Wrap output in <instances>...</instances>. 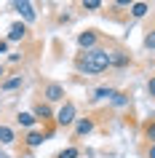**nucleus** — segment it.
<instances>
[{
  "mask_svg": "<svg viewBox=\"0 0 155 158\" xmlns=\"http://www.w3.org/2000/svg\"><path fill=\"white\" fill-rule=\"evenodd\" d=\"M75 70L83 75H99L110 70V48L99 46V48H91V51H80L75 56Z\"/></svg>",
  "mask_w": 155,
  "mask_h": 158,
  "instance_id": "obj_1",
  "label": "nucleus"
},
{
  "mask_svg": "<svg viewBox=\"0 0 155 158\" xmlns=\"http://www.w3.org/2000/svg\"><path fill=\"white\" fill-rule=\"evenodd\" d=\"M75 121H78V107H75V102L64 99V102H62V107L54 113V123L62 126V129H67V126H72Z\"/></svg>",
  "mask_w": 155,
  "mask_h": 158,
  "instance_id": "obj_2",
  "label": "nucleus"
},
{
  "mask_svg": "<svg viewBox=\"0 0 155 158\" xmlns=\"http://www.w3.org/2000/svg\"><path fill=\"white\" fill-rule=\"evenodd\" d=\"M54 126H56V123H54ZM54 126L48 123L46 129H30V131L24 134V139H22V142H24V148H27V150H35V148H40L43 142H46V139L51 137V134H54Z\"/></svg>",
  "mask_w": 155,
  "mask_h": 158,
  "instance_id": "obj_3",
  "label": "nucleus"
},
{
  "mask_svg": "<svg viewBox=\"0 0 155 158\" xmlns=\"http://www.w3.org/2000/svg\"><path fill=\"white\" fill-rule=\"evenodd\" d=\"M40 94H43V102H46V105H54V102H64V99H67L64 86L56 83V81H48V83H43Z\"/></svg>",
  "mask_w": 155,
  "mask_h": 158,
  "instance_id": "obj_4",
  "label": "nucleus"
},
{
  "mask_svg": "<svg viewBox=\"0 0 155 158\" xmlns=\"http://www.w3.org/2000/svg\"><path fill=\"white\" fill-rule=\"evenodd\" d=\"M94 126H96V121L91 115H83V118H78L72 123V139H83V137H88L91 131H94Z\"/></svg>",
  "mask_w": 155,
  "mask_h": 158,
  "instance_id": "obj_5",
  "label": "nucleus"
},
{
  "mask_svg": "<svg viewBox=\"0 0 155 158\" xmlns=\"http://www.w3.org/2000/svg\"><path fill=\"white\" fill-rule=\"evenodd\" d=\"M78 46H80V51L99 48V32H96V30H86V32H80V35H78Z\"/></svg>",
  "mask_w": 155,
  "mask_h": 158,
  "instance_id": "obj_6",
  "label": "nucleus"
},
{
  "mask_svg": "<svg viewBox=\"0 0 155 158\" xmlns=\"http://www.w3.org/2000/svg\"><path fill=\"white\" fill-rule=\"evenodd\" d=\"M131 54L126 48H110V67H128Z\"/></svg>",
  "mask_w": 155,
  "mask_h": 158,
  "instance_id": "obj_7",
  "label": "nucleus"
},
{
  "mask_svg": "<svg viewBox=\"0 0 155 158\" xmlns=\"http://www.w3.org/2000/svg\"><path fill=\"white\" fill-rule=\"evenodd\" d=\"M32 115L38 118V121H43V123H51L54 121V110H51V105H46V102H35L32 105Z\"/></svg>",
  "mask_w": 155,
  "mask_h": 158,
  "instance_id": "obj_8",
  "label": "nucleus"
},
{
  "mask_svg": "<svg viewBox=\"0 0 155 158\" xmlns=\"http://www.w3.org/2000/svg\"><path fill=\"white\" fill-rule=\"evenodd\" d=\"M27 24L24 22H14V24L8 27V43H19V40H27Z\"/></svg>",
  "mask_w": 155,
  "mask_h": 158,
  "instance_id": "obj_9",
  "label": "nucleus"
},
{
  "mask_svg": "<svg viewBox=\"0 0 155 158\" xmlns=\"http://www.w3.org/2000/svg\"><path fill=\"white\" fill-rule=\"evenodd\" d=\"M14 11H19V14L24 16V22H35V6H32V3L16 0V3H14Z\"/></svg>",
  "mask_w": 155,
  "mask_h": 158,
  "instance_id": "obj_10",
  "label": "nucleus"
},
{
  "mask_svg": "<svg viewBox=\"0 0 155 158\" xmlns=\"http://www.w3.org/2000/svg\"><path fill=\"white\" fill-rule=\"evenodd\" d=\"M22 83H24V75H11V78H6L3 83H0V91H16V89H22Z\"/></svg>",
  "mask_w": 155,
  "mask_h": 158,
  "instance_id": "obj_11",
  "label": "nucleus"
},
{
  "mask_svg": "<svg viewBox=\"0 0 155 158\" xmlns=\"http://www.w3.org/2000/svg\"><path fill=\"white\" fill-rule=\"evenodd\" d=\"M16 142V131L8 123H0V145H14Z\"/></svg>",
  "mask_w": 155,
  "mask_h": 158,
  "instance_id": "obj_12",
  "label": "nucleus"
},
{
  "mask_svg": "<svg viewBox=\"0 0 155 158\" xmlns=\"http://www.w3.org/2000/svg\"><path fill=\"white\" fill-rule=\"evenodd\" d=\"M118 91V89H112V86H99L96 91H94V97H91V102H99V99H112V94Z\"/></svg>",
  "mask_w": 155,
  "mask_h": 158,
  "instance_id": "obj_13",
  "label": "nucleus"
},
{
  "mask_svg": "<svg viewBox=\"0 0 155 158\" xmlns=\"http://www.w3.org/2000/svg\"><path fill=\"white\" fill-rule=\"evenodd\" d=\"M16 123L24 126V129H32V126L38 123V118H35L32 113H16Z\"/></svg>",
  "mask_w": 155,
  "mask_h": 158,
  "instance_id": "obj_14",
  "label": "nucleus"
},
{
  "mask_svg": "<svg viewBox=\"0 0 155 158\" xmlns=\"http://www.w3.org/2000/svg\"><path fill=\"white\" fill-rule=\"evenodd\" d=\"M150 14V6L147 3H131V16L134 19H142V16H147Z\"/></svg>",
  "mask_w": 155,
  "mask_h": 158,
  "instance_id": "obj_15",
  "label": "nucleus"
},
{
  "mask_svg": "<svg viewBox=\"0 0 155 158\" xmlns=\"http://www.w3.org/2000/svg\"><path fill=\"white\" fill-rule=\"evenodd\" d=\"M142 131H145V139L150 142V145H155V118H150V121H147Z\"/></svg>",
  "mask_w": 155,
  "mask_h": 158,
  "instance_id": "obj_16",
  "label": "nucleus"
},
{
  "mask_svg": "<svg viewBox=\"0 0 155 158\" xmlns=\"http://www.w3.org/2000/svg\"><path fill=\"white\" fill-rule=\"evenodd\" d=\"M54 158H80V150L75 148V145H70V148H64V150H59Z\"/></svg>",
  "mask_w": 155,
  "mask_h": 158,
  "instance_id": "obj_17",
  "label": "nucleus"
},
{
  "mask_svg": "<svg viewBox=\"0 0 155 158\" xmlns=\"http://www.w3.org/2000/svg\"><path fill=\"white\" fill-rule=\"evenodd\" d=\"M128 102H131L128 94H123V91H115L112 94V105H128Z\"/></svg>",
  "mask_w": 155,
  "mask_h": 158,
  "instance_id": "obj_18",
  "label": "nucleus"
},
{
  "mask_svg": "<svg viewBox=\"0 0 155 158\" xmlns=\"http://www.w3.org/2000/svg\"><path fill=\"white\" fill-rule=\"evenodd\" d=\"M145 48H155V27H153V30H147V35H145Z\"/></svg>",
  "mask_w": 155,
  "mask_h": 158,
  "instance_id": "obj_19",
  "label": "nucleus"
},
{
  "mask_svg": "<svg viewBox=\"0 0 155 158\" xmlns=\"http://www.w3.org/2000/svg\"><path fill=\"white\" fill-rule=\"evenodd\" d=\"M80 6H83L86 11H96V8H102V3H99V0H83Z\"/></svg>",
  "mask_w": 155,
  "mask_h": 158,
  "instance_id": "obj_20",
  "label": "nucleus"
},
{
  "mask_svg": "<svg viewBox=\"0 0 155 158\" xmlns=\"http://www.w3.org/2000/svg\"><path fill=\"white\" fill-rule=\"evenodd\" d=\"M142 158H155V145H150V142H147L145 148H142Z\"/></svg>",
  "mask_w": 155,
  "mask_h": 158,
  "instance_id": "obj_21",
  "label": "nucleus"
},
{
  "mask_svg": "<svg viewBox=\"0 0 155 158\" xmlns=\"http://www.w3.org/2000/svg\"><path fill=\"white\" fill-rule=\"evenodd\" d=\"M147 94L155 99V75H150V78H147Z\"/></svg>",
  "mask_w": 155,
  "mask_h": 158,
  "instance_id": "obj_22",
  "label": "nucleus"
},
{
  "mask_svg": "<svg viewBox=\"0 0 155 158\" xmlns=\"http://www.w3.org/2000/svg\"><path fill=\"white\" fill-rule=\"evenodd\" d=\"M22 59H24V54H22V51H14V54L8 56V64H16V62H22Z\"/></svg>",
  "mask_w": 155,
  "mask_h": 158,
  "instance_id": "obj_23",
  "label": "nucleus"
},
{
  "mask_svg": "<svg viewBox=\"0 0 155 158\" xmlns=\"http://www.w3.org/2000/svg\"><path fill=\"white\" fill-rule=\"evenodd\" d=\"M8 51V40H0V54H6Z\"/></svg>",
  "mask_w": 155,
  "mask_h": 158,
  "instance_id": "obj_24",
  "label": "nucleus"
},
{
  "mask_svg": "<svg viewBox=\"0 0 155 158\" xmlns=\"http://www.w3.org/2000/svg\"><path fill=\"white\" fill-rule=\"evenodd\" d=\"M3 78H6V64H0V83H3Z\"/></svg>",
  "mask_w": 155,
  "mask_h": 158,
  "instance_id": "obj_25",
  "label": "nucleus"
}]
</instances>
